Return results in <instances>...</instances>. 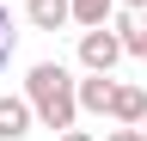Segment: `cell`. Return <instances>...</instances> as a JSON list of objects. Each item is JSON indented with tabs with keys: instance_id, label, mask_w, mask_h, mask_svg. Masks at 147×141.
Segmentation results:
<instances>
[{
	"instance_id": "cell-1",
	"label": "cell",
	"mask_w": 147,
	"mask_h": 141,
	"mask_svg": "<svg viewBox=\"0 0 147 141\" xmlns=\"http://www.w3.org/2000/svg\"><path fill=\"white\" fill-rule=\"evenodd\" d=\"M25 98H31V111L43 129H74V117H80V80L67 74L61 61H37L31 74H25Z\"/></svg>"
},
{
	"instance_id": "cell-2",
	"label": "cell",
	"mask_w": 147,
	"mask_h": 141,
	"mask_svg": "<svg viewBox=\"0 0 147 141\" xmlns=\"http://www.w3.org/2000/svg\"><path fill=\"white\" fill-rule=\"evenodd\" d=\"M123 55H129V49H123V31H110V25L80 31V67H86V74H110Z\"/></svg>"
},
{
	"instance_id": "cell-3",
	"label": "cell",
	"mask_w": 147,
	"mask_h": 141,
	"mask_svg": "<svg viewBox=\"0 0 147 141\" xmlns=\"http://www.w3.org/2000/svg\"><path fill=\"white\" fill-rule=\"evenodd\" d=\"M31 123H37V111H31L25 92H18V98H0V141H25Z\"/></svg>"
},
{
	"instance_id": "cell-4",
	"label": "cell",
	"mask_w": 147,
	"mask_h": 141,
	"mask_svg": "<svg viewBox=\"0 0 147 141\" xmlns=\"http://www.w3.org/2000/svg\"><path fill=\"white\" fill-rule=\"evenodd\" d=\"M110 104H117V80L110 74H86L80 80V111L86 117H110Z\"/></svg>"
},
{
	"instance_id": "cell-5",
	"label": "cell",
	"mask_w": 147,
	"mask_h": 141,
	"mask_svg": "<svg viewBox=\"0 0 147 141\" xmlns=\"http://www.w3.org/2000/svg\"><path fill=\"white\" fill-rule=\"evenodd\" d=\"M25 19H31V31H61L74 19V0H25Z\"/></svg>"
},
{
	"instance_id": "cell-6",
	"label": "cell",
	"mask_w": 147,
	"mask_h": 141,
	"mask_svg": "<svg viewBox=\"0 0 147 141\" xmlns=\"http://www.w3.org/2000/svg\"><path fill=\"white\" fill-rule=\"evenodd\" d=\"M110 117L141 129V123H147V92H141V86H117V104H110Z\"/></svg>"
},
{
	"instance_id": "cell-7",
	"label": "cell",
	"mask_w": 147,
	"mask_h": 141,
	"mask_svg": "<svg viewBox=\"0 0 147 141\" xmlns=\"http://www.w3.org/2000/svg\"><path fill=\"white\" fill-rule=\"evenodd\" d=\"M117 31H123V49H129V55H135V61H147V19H141V12H123V19H117Z\"/></svg>"
},
{
	"instance_id": "cell-8",
	"label": "cell",
	"mask_w": 147,
	"mask_h": 141,
	"mask_svg": "<svg viewBox=\"0 0 147 141\" xmlns=\"http://www.w3.org/2000/svg\"><path fill=\"white\" fill-rule=\"evenodd\" d=\"M117 6H123V0H74V25H86V31H92V25H104Z\"/></svg>"
},
{
	"instance_id": "cell-9",
	"label": "cell",
	"mask_w": 147,
	"mask_h": 141,
	"mask_svg": "<svg viewBox=\"0 0 147 141\" xmlns=\"http://www.w3.org/2000/svg\"><path fill=\"white\" fill-rule=\"evenodd\" d=\"M12 49H18V25H12V12H6V0H0V67L12 61Z\"/></svg>"
},
{
	"instance_id": "cell-10",
	"label": "cell",
	"mask_w": 147,
	"mask_h": 141,
	"mask_svg": "<svg viewBox=\"0 0 147 141\" xmlns=\"http://www.w3.org/2000/svg\"><path fill=\"white\" fill-rule=\"evenodd\" d=\"M104 141H147V129H135V123H117V129H110Z\"/></svg>"
},
{
	"instance_id": "cell-11",
	"label": "cell",
	"mask_w": 147,
	"mask_h": 141,
	"mask_svg": "<svg viewBox=\"0 0 147 141\" xmlns=\"http://www.w3.org/2000/svg\"><path fill=\"white\" fill-rule=\"evenodd\" d=\"M55 141H98V135H92V129H61Z\"/></svg>"
},
{
	"instance_id": "cell-12",
	"label": "cell",
	"mask_w": 147,
	"mask_h": 141,
	"mask_svg": "<svg viewBox=\"0 0 147 141\" xmlns=\"http://www.w3.org/2000/svg\"><path fill=\"white\" fill-rule=\"evenodd\" d=\"M123 6H129V12H141V6H147V0H123Z\"/></svg>"
},
{
	"instance_id": "cell-13",
	"label": "cell",
	"mask_w": 147,
	"mask_h": 141,
	"mask_svg": "<svg viewBox=\"0 0 147 141\" xmlns=\"http://www.w3.org/2000/svg\"><path fill=\"white\" fill-rule=\"evenodd\" d=\"M141 129H147V123H141Z\"/></svg>"
}]
</instances>
